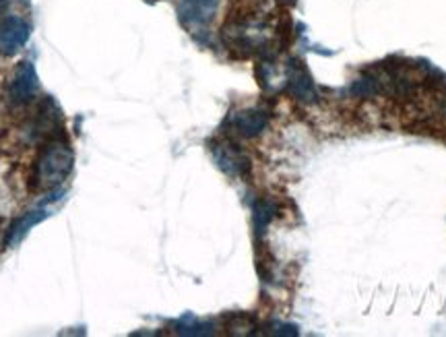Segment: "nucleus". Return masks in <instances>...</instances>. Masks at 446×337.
I'll list each match as a JSON object with an SVG mask.
<instances>
[{
	"label": "nucleus",
	"instance_id": "nucleus-1",
	"mask_svg": "<svg viewBox=\"0 0 446 337\" xmlns=\"http://www.w3.org/2000/svg\"><path fill=\"white\" fill-rule=\"evenodd\" d=\"M73 164H75L73 149L66 141H62V137L46 141V145L41 147L33 164V174H31L33 188L46 190V192L58 188L73 172Z\"/></svg>",
	"mask_w": 446,
	"mask_h": 337
},
{
	"label": "nucleus",
	"instance_id": "nucleus-2",
	"mask_svg": "<svg viewBox=\"0 0 446 337\" xmlns=\"http://www.w3.org/2000/svg\"><path fill=\"white\" fill-rule=\"evenodd\" d=\"M213 160L217 168L232 178H246L250 174V160L246 154L232 141H217L211 145Z\"/></svg>",
	"mask_w": 446,
	"mask_h": 337
},
{
	"label": "nucleus",
	"instance_id": "nucleus-3",
	"mask_svg": "<svg viewBox=\"0 0 446 337\" xmlns=\"http://www.w3.org/2000/svg\"><path fill=\"white\" fill-rule=\"evenodd\" d=\"M217 6L219 0H180L178 17L184 27H188L190 31H198L207 23H211L217 12Z\"/></svg>",
	"mask_w": 446,
	"mask_h": 337
},
{
	"label": "nucleus",
	"instance_id": "nucleus-4",
	"mask_svg": "<svg viewBox=\"0 0 446 337\" xmlns=\"http://www.w3.org/2000/svg\"><path fill=\"white\" fill-rule=\"evenodd\" d=\"M39 81H37V73L33 69L31 62H19V66L15 69V75L10 79V102L12 104H27L33 100V95L37 93Z\"/></svg>",
	"mask_w": 446,
	"mask_h": 337
},
{
	"label": "nucleus",
	"instance_id": "nucleus-5",
	"mask_svg": "<svg viewBox=\"0 0 446 337\" xmlns=\"http://www.w3.org/2000/svg\"><path fill=\"white\" fill-rule=\"evenodd\" d=\"M60 129H62V122H60V110L58 106L46 98L39 108H37V116H35V122H33V137L35 139H56L60 137Z\"/></svg>",
	"mask_w": 446,
	"mask_h": 337
},
{
	"label": "nucleus",
	"instance_id": "nucleus-6",
	"mask_svg": "<svg viewBox=\"0 0 446 337\" xmlns=\"http://www.w3.org/2000/svg\"><path fill=\"white\" fill-rule=\"evenodd\" d=\"M29 39V25L19 17H6L0 21V52L12 54Z\"/></svg>",
	"mask_w": 446,
	"mask_h": 337
},
{
	"label": "nucleus",
	"instance_id": "nucleus-7",
	"mask_svg": "<svg viewBox=\"0 0 446 337\" xmlns=\"http://www.w3.org/2000/svg\"><path fill=\"white\" fill-rule=\"evenodd\" d=\"M230 125L232 129L242 135V137H257L261 135L267 125H269V114L265 110H259V108H248V110H240L236 112L232 118H230Z\"/></svg>",
	"mask_w": 446,
	"mask_h": 337
},
{
	"label": "nucleus",
	"instance_id": "nucleus-8",
	"mask_svg": "<svg viewBox=\"0 0 446 337\" xmlns=\"http://www.w3.org/2000/svg\"><path fill=\"white\" fill-rule=\"evenodd\" d=\"M288 89L299 102H314L318 98L312 77L301 66L294 64V62L288 69Z\"/></svg>",
	"mask_w": 446,
	"mask_h": 337
},
{
	"label": "nucleus",
	"instance_id": "nucleus-9",
	"mask_svg": "<svg viewBox=\"0 0 446 337\" xmlns=\"http://www.w3.org/2000/svg\"><path fill=\"white\" fill-rule=\"evenodd\" d=\"M46 215H48V213H46L44 209H35V211L25 213V215H23V217H19L17 221H12V226H10V228H8V232H6L4 244L8 246V244L19 242V240L27 234V230H29L31 226H35L37 221H41Z\"/></svg>",
	"mask_w": 446,
	"mask_h": 337
},
{
	"label": "nucleus",
	"instance_id": "nucleus-10",
	"mask_svg": "<svg viewBox=\"0 0 446 337\" xmlns=\"http://www.w3.org/2000/svg\"><path fill=\"white\" fill-rule=\"evenodd\" d=\"M275 205L271 203V201H267V199H263V201H257L254 203V209H252V221H254V230H257V234L259 236H263L265 234V230H267V226L273 221V217H275Z\"/></svg>",
	"mask_w": 446,
	"mask_h": 337
},
{
	"label": "nucleus",
	"instance_id": "nucleus-11",
	"mask_svg": "<svg viewBox=\"0 0 446 337\" xmlns=\"http://www.w3.org/2000/svg\"><path fill=\"white\" fill-rule=\"evenodd\" d=\"M178 334L180 336H211L213 325H209V323H180Z\"/></svg>",
	"mask_w": 446,
	"mask_h": 337
},
{
	"label": "nucleus",
	"instance_id": "nucleus-12",
	"mask_svg": "<svg viewBox=\"0 0 446 337\" xmlns=\"http://www.w3.org/2000/svg\"><path fill=\"white\" fill-rule=\"evenodd\" d=\"M277 329L273 331L275 336H297V329L296 327H292V325H275Z\"/></svg>",
	"mask_w": 446,
	"mask_h": 337
}]
</instances>
